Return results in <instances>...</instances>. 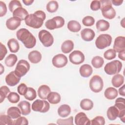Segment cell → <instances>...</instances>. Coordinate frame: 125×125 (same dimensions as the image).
Instances as JSON below:
<instances>
[{
	"label": "cell",
	"instance_id": "6da1fadb",
	"mask_svg": "<svg viewBox=\"0 0 125 125\" xmlns=\"http://www.w3.org/2000/svg\"><path fill=\"white\" fill-rule=\"evenodd\" d=\"M45 18V13L42 10H38L33 14H29L24 21L26 25L33 28L38 29L42 27Z\"/></svg>",
	"mask_w": 125,
	"mask_h": 125
},
{
	"label": "cell",
	"instance_id": "7a4b0ae2",
	"mask_svg": "<svg viewBox=\"0 0 125 125\" xmlns=\"http://www.w3.org/2000/svg\"><path fill=\"white\" fill-rule=\"evenodd\" d=\"M17 39L21 41L27 48H32L36 44V39L33 35L26 28H21L16 33Z\"/></svg>",
	"mask_w": 125,
	"mask_h": 125
},
{
	"label": "cell",
	"instance_id": "3957f363",
	"mask_svg": "<svg viewBox=\"0 0 125 125\" xmlns=\"http://www.w3.org/2000/svg\"><path fill=\"white\" fill-rule=\"evenodd\" d=\"M101 10L103 17L106 19L111 20L116 16V11L112 6L110 0H101Z\"/></svg>",
	"mask_w": 125,
	"mask_h": 125
},
{
	"label": "cell",
	"instance_id": "277c9868",
	"mask_svg": "<svg viewBox=\"0 0 125 125\" xmlns=\"http://www.w3.org/2000/svg\"><path fill=\"white\" fill-rule=\"evenodd\" d=\"M122 68V62L118 60H113L106 64L104 67L105 72L110 75L118 74Z\"/></svg>",
	"mask_w": 125,
	"mask_h": 125
},
{
	"label": "cell",
	"instance_id": "5b68a950",
	"mask_svg": "<svg viewBox=\"0 0 125 125\" xmlns=\"http://www.w3.org/2000/svg\"><path fill=\"white\" fill-rule=\"evenodd\" d=\"M112 42L111 36L107 34L100 35L95 41L96 47L100 49H103L111 45Z\"/></svg>",
	"mask_w": 125,
	"mask_h": 125
},
{
	"label": "cell",
	"instance_id": "8992f818",
	"mask_svg": "<svg viewBox=\"0 0 125 125\" xmlns=\"http://www.w3.org/2000/svg\"><path fill=\"white\" fill-rule=\"evenodd\" d=\"M89 85L91 91L95 93L100 92L104 86L103 79L99 75H94L91 78Z\"/></svg>",
	"mask_w": 125,
	"mask_h": 125
},
{
	"label": "cell",
	"instance_id": "52a82bcc",
	"mask_svg": "<svg viewBox=\"0 0 125 125\" xmlns=\"http://www.w3.org/2000/svg\"><path fill=\"white\" fill-rule=\"evenodd\" d=\"M39 40L45 47L51 46L54 42V38L52 34L48 31L43 29L41 30L38 35Z\"/></svg>",
	"mask_w": 125,
	"mask_h": 125
},
{
	"label": "cell",
	"instance_id": "ba28073f",
	"mask_svg": "<svg viewBox=\"0 0 125 125\" xmlns=\"http://www.w3.org/2000/svg\"><path fill=\"white\" fill-rule=\"evenodd\" d=\"M64 24V20L61 16H56L47 20L45 23V27L49 30H54L62 27Z\"/></svg>",
	"mask_w": 125,
	"mask_h": 125
},
{
	"label": "cell",
	"instance_id": "9c48e42d",
	"mask_svg": "<svg viewBox=\"0 0 125 125\" xmlns=\"http://www.w3.org/2000/svg\"><path fill=\"white\" fill-rule=\"evenodd\" d=\"M31 108L34 111L45 113L49 110L50 108V104L48 102L45 100L38 99L33 103Z\"/></svg>",
	"mask_w": 125,
	"mask_h": 125
},
{
	"label": "cell",
	"instance_id": "30bf717a",
	"mask_svg": "<svg viewBox=\"0 0 125 125\" xmlns=\"http://www.w3.org/2000/svg\"><path fill=\"white\" fill-rule=\"evenodd\" d=\"M30 69V64L27 61L21 60L17 64L15 72L20 77L24 76Z\"/></svg>",
	"mask_w": 125,
	"mask_h": 125
},
{
	"label": "cell",
	"instance_id": "8fae6325",
	"mask_svg": "<svg viewBox=\"0 0 125 125\" xmlns=\"http://www.w3.org/2000/svg\"><path fill=\"white\" fill-rule=\"evenodd\" d=\"M70 62L74 64H80L84 61L83 53L79 50H74L69 55Z\"/></svg>",
	"mask_w": 125,
	"mask_h": 125
},
{
	"label": "cell",
	"instance_id": "7c38bea8",
	"mask_svg": "<svg viewBox=\"0 0 125 125\" xmlns=\"http://www.w3.org/2000/svg\"><path fill=\"white\" fill-rule=\"evenodd\" d=\"M67 57L62 54H59L53 57L52 60L53 65L57 68L64 67L67 63Z\"/></svg>",
	"mask_w": 125,
	"mask_h": 125
},
{
	"label": "cell",
	"instance_id": "4fadbf2b",
	"mask_svg": "<svg viewBox=\"0 0 125 125\" xmlns=\"http://www.w3.org/2000/svg\"><path fill=\"white\" fill-rule=\"evenodd\" d=\"M125 99L119 97L115 101L114 105L117 107L120 111V115L119 117L123 122H125Z\"/></svg>",
	"mask_w": 125,
	"mask_h": 125
},
{
	"label": "cell",
	"instance_id": "5bb4252c",
	"mask_svg": "<svg viewBox=\"0 0 125 125\" xmlns=\"http://www.w3.org/2000/svg\"><path fill=\"white\" fill-rule=\"evenodd\" d=\"M21 80V77H19L14 71H12L5 77V82L6 84L10 86L17 85Z\"/></svg>",
	"mask_w": 125,
	"mask_h": 125
},
{
	"label": "cell",
	"instance_id": "9a60e30c",
	"mask_svg": "<svg viewBox=\"0 0 125 125\" xmlns=\"http://www.w3.org/2000/svg\"><path fill=\"white\" fill-rule=\"evenodd\" d=\"M113 49L116 52H120L125 51V37L124 36H118L115 39Z\"/></svg>",
	"mask_w": 125,
	"mask_h": 125
},
{
	"label": "cell",
	"instance_id": "2e32d148",
	"mask_svg": "<svg viewBox=\"0 0 125 125\" xmlns=\"http://www.w3.org/2000/svg\"><path fill=\"white\" fill-rule=\"evenodd\" d=\"M76 125H89L91 124V121L88 118L84 112H79L77 114L74 119Z\"/></svg>",
	"mask_w": 125,
	"mask_h": 125
},
{
	"label": "cell",
	"instance_id": "e0dca14e",
	"mask_svg": "<svg viewBox=\"0 0 125 125\" xmlns=\"http://www.w3.org/2000/svg\"><path fill=\"white\" fill-rule=\"evenodd\" d=\"M21 20L17 17H11L6 21V26L8 29L11 30H16L21 23Z\"/></svg>",
	"mask_w": 125,
	"mask_h": 125
},
{
	"label": "cell",
	"instance_id": "ac0fdd59",
	"mask_svg": "<svg viewBox=\"0 0 125 125\" xmlns=\"http://www.w3.org/2000/svg\"><path fill=\"white\" fill-rule=\"evenodd\" d=\"M81 36L83 40L86 42H90L94 39L95 36V33L91 29L84 28L81 32Z\"/></svg>",
	"mask_w": 125,
	"mask_h": 125
},
{
	"label": "cell",
	"instance_id": "d6986e66",
	"mask_svg": "<svg viewBox=\"0 0 125 125\" xmlns=\"http://www.w3.org/2000/svg\"><path fill=\"white\" fill-rule=\"evenodd\" d=\"M18 107L20 109L21 114L23 115H27L31 112L30 104L26 101H22L18 104Z\"/></svg>",
	"mask_w": 125,
	"mask_h": 125
},
{
	"label": "cell",
	"instance_id": "ffe728a7",
	"mask_svg": "<svg viewBox=\"0 0 125 125\" xmlns=\"http://www.w3.org/2000/svg\"><path fill=\"white\" fill-rule=\"evenodd\" d=\"M50 92L51 89L47 85H42L38 89V94L39 98L43 100L47 99V96Z\"/></svg>",
	"mask_w": 125,
	"mask_h": 125
},
{
	"label": "cell",
	"instance_id": "44dd1931",
	"mask_svg": "<svg viewBox=\"0 0 125 125\" xmlns=\"http://www.w3.org/2000/svg\"><path fill=\"white\" fill-rule=\"evenodd\" d=\"M107 116L110 121L115 120L120 115V111L115 105L109 107L107 110Z\"/></svg>",
	"mask_w": 125,
	"mask_h": 125
},
{
	"label": "cell",
	"instance_id": "7402d4cb",
	"mask_svg": "<svg viewBox=\"0 0 125 125\" xmlns=\"http://www.w3.org/2000/svg\"><path fill=\"white\" fill-rule=\"evenodd\" d=\"M42 54L37 50H33L31 51L28 55V58L29 61L32 63H37L42 60Z\"/></svg>",
	"mask_w": 125,
	"mask_h": 125
},
{
	"label": "cell",
	"instance_id": "603a6c76",
	"mask_svg": "<svg viewBox=\"0 0 125 125\" xmlns=\"http://www.w3.org/2000/svg\"><path fill=\"white\" fill-rule=\"evenodd\" d=\"M79 71L81 76L84 78H87L92 74L93 69L89 64H84L80 67Z\"/></svg>",
	"mask_w": 125,
	"mask_h": 125
},
{
	"label": "cell",
	"instance_id": "cb8c5ba5",
	"mask_svg": "<svg viewBox=\"0 0 125 125\" xmlns=\"http://www.w3.org/2000/svg\"><path fill=\"white\" fill-rule=\"evenodd\" d=\"M29 14L27 11L22 7H19L16 9L13 12V17L18 18L21 21L25 20V18Z\"/></svg>",
	"mask_w": 125,
	"mask_h": 125
},
{
	"label": "cell",
	"instance_id": "d4e9b609",
	"mask_svg": "<svg viewBox=\"0 0 125 125\" xmlns=\"http://www.w3.org/2000/svg\"><path fill=\"white\" fill-rule=\"evenodd\" d=\"M118 95V91L116 89L112 87L107 88L104 92V97L108 100H113L116 98Z\"/></svg>",
	"mask_w": 125,
	"mask_h": 125
},
{
	"label": "cell",
	"instance_id": "484cf974",
	"mask_svg": "<svg viewBox=\"0 0 125 125\" xmlns=\"http://www.w3.org/2000/svg\"><path fill=\"white\" fill-rule=\"evenodd\" d=\"M71 112V108L68 104L61 105L58 109V115L61 117H67Z\"/></svg>",
	"mask_w": 125,
	"mask_h": 125
},
{
	"label": "cell",
	"instance_id": "4316f807",
	"mask_svg": "<svg viewBox=\"0 0 125 125\" xmlns=\"http://www.w3.org/2000/svg\"><path fill=\"white\" fill-rule=\"evenodd\" d=\"M7 45L10 52L13 53L17 52L20 49V45L18 41L14 39H10L7 42Z\"/></svg>",
	"mask_w": 125,
	"mask_h": 125
},
{
	"label": "cell",
	"instance_id": "83f0119b",
	"mask_svg": "<svg viewBox=\"0 0 125 125\" xmlns=\"http://www.w3.org/2000/svg\"><path fill=\"white\" fill-rule=\"evenodd\" d=\"M7 114L12 119H15L21 116V112L19 108L16 106H12L8 109Z\"/></svg>",
	"mask_w": 125,
	"mask_h": 125
},
{
	"label": "cell",
	"instance_id": "f1b7e54d",
	"mask_svg": "<svg viewBox=\"0 0 125 125\" xmlns=\"http://www.w3.org/2000/svg\"><path fill=\"white\" fill-rule=\"evenodd\" d=\"M74 48V43L71 40L65 41L61 45L62 51L65 54L70 52Z\"/></svg>",
	"mask_w": 125,
	"mask_h": 125
},
{
	"label": "cell",
	"instance_id": "f546056e",
	"mask_svg": "<svg viewBox=\"0 0 125 125\" xmlns=\"http://www.w3.org/2000/svg\"><path fill=\"white\" fill-rule=\"evenodd\" d=\"M48 101L51 104H57L61 101V97L59 93L56 92H51L47 98Z\"/></svg>",
	"mask_w": 125,
	"mask_h": 125
},
{
	"label": "cell",
	"instance_id": "4dcf8cb0",
	"mask_svg": "<svg viewBox=\"0 0 125 125\" xmlns=\"http://www.w3.org/2000/svg\"><path fill=\"white\" fill-rule=\"evenodd\" d=\"M124 82V77L121 74H115L112 78L111 83L115 87H119Z\"/></svg>",
	"mask_w": 125,
	"mask_h": 125
},
{
	"label": "cell",
	"instance_id": "1f68e13d",
	"mask_svg": "<svg viewBox=\"0 0 125 125\" xmlns=\"http://www.w3.org/2000/svg\"><path fill=\"white\" fill-rule=\"evenodd\" d=\"M67 28L72 32H78L81 29L80 23L75 20L70 21L67 23Z\"/></svg>",
	"mask_w": 125,
	"mask_h": 125
},
{
	"label": "cell",
	"instance_id": "d6a6232c",
	"mask_svg": "<svg viewBox=\"0 0 125 125\" xmlns=\"http://www.w3.org/2000/svg\"><path fill=\"white\" fill-rule=\"evenodd\" d=\"M96 28L99 31H105L107 30L110 26L109 23L104 20H100L96 23Z\"/></svg>",
	"mask_w": 125,
	"mask_h": 125
},
{
	"label": "cell",
	"instance_id": "836d02e7",
	"mask_svg": "<svg viewBox=\"0 0 125 125\" xmlns=\"http://www.w3.org/2000/svg\"><path fill=\"white\" fill-rule=\"evenodd\" d=\"M80 107L83 110H90L93 107V103L89 99H84L81 101Z\"/></svg>",
	"mask_w": 125,
	"mask_h": 125
},
{
	"label": "cell",
	"instance_id": "e575fe53",
	"mask_svg": "<svg viewBox=\"0 0 125 125\" xmlns=\"http://www.w3.org/2000/svg\"><path fill=\"white\" fill-rule=\"evenodd\" d=\"M17 56L14 54H9L5 59V64L8 67L13 66L17 62Z\"/></svg>",
	"mask_w": 125,
	"mask_h": 125
},
{
	"label": "cell",
	"instance_id": "d590c367",
	"mask_svg": "<svg viewBox=\"0 0 125 125\" xmlns=\"http://www.w3.org/2000/svg\"><path fill=\"white\" fill-rule=\"evenodd\" d=\"M91 63L94 67L96 68H100L103 65L104 60L102 57L97 56L93 58L91 60Z\"/></svg>",
	"mask_w": 125,
	"mask_h": 125
},
{
	"label": "cell",
	"instance_id": "8d00e7d4",
	"mask_svg": "<svg viewBox=\"0 0 125 125\" xmlns=\"http://www.w3.org/2000/svg\"><path fill=\"white\" fill-rule=\"evenodd\" d=\"M59 8V4L56 0L49 1L46 5V10L49 13L55 12Z\"/></svg>",
	"mask_w": 125,
	"mask_h": 125
},
{
	"label": "cell",
	"instance_id": "74e56055",
	"mask_svg": "<svg viewBox=\"0 0 125 125\" xmlns=\"http://www.w3.org/2000/svg\"><path fill=\"white\" fill-rule=\"evenodd\" d=\"M24 97L26 99L29 101H33L37 97L36 90L32 87H28L27 92L24 95Z\"/></svg>",
	"mask_w": 125,
	"mask_h": 125
},
{
	"label": "cell",
	"instance_id": "f35d334b",
	"mask_svg": "<svg viewBox=\"0 0 125 125\" xmlns=\"http://www.w3.org/2000/svg\"><path fill=\"white\" fill-rule=\"evenodd\" d=\"M12 118L9 115H0V125H12L14 124V121L12 120Z\"/></svg>",
	"mask_w": 125,
	"mask_h": 125
},
{
	"label": "cell",
	"instance_id": "ab89813d",
	"mask_svg": "<svg viewBox=\"0 0 125 125\" xmlns=\"http://www.w3.org/2000/svg\"><path fill=\"white\" fill-rule=\"evenodd\" d=\"M10 92V90L9 88L5 85L2 86L0 88V102L1 103L5 99L6 97H7L8 94H9Z\"/></svg>",
	"mask_w": 125,
	"mask_h": 125
},
{
	"label": "cell",
	"instance_id": "60d3db41",
	"mask_svg": "<svg viewBox=\"0 0 125 125\" xmlns=\"http://www.w3.org/2000/svg\"><path fill=\"white\" fill-rule=\"evenodd\" d=\"M19 7H22V5L21 2L18 0H12L10 1L8 5L9 9L12 13Z\"/></svg>",
	"mask_w": 125,
	"mask_h": 125
},
{
	"label": "cell",
	"instance_id": "b9f144b4",
	"mask_svg": "<svg viewBox=\"0 0 125 125\" xmlns=\"http://www.w3.org/2000/svg\"><path fill=\"white\" fill-rule=\"evenodd\" d=\"M7 98L10 103L13 104L18 103L20 99L19 95L15 92H10L9 94L8 95Z\"/></svg>",
	"mask_w": 125,
	"mask_h": 125
},
{
	"label": "cell",
	"instance_id": "7bdbcfd3",
	"mask_svg": "<svg viewBox=\"0 0 125 125\" xmlns=\"http://www.w3.org/2000/svg\"><path fill=\"white\" fill-rule=\"evenodd\" d=\"M116 56V52L113 49H109L105 51L104 54V58L108 60L114 59Z\"/></svg>",
	"mask_w": 125,
	"mask_h": 125
},
{
	"label": "cell",
	"instance_id": "ee69618b",
	"mask_svg": "<svg viewBox=\"0 0 125 125\" xmlns=\"http://www.w3.org/2000/svg\"><path fill=\"white\" fill-rule=\"evenodd\" d=\"M83 24L86 26H91L95 23V20L93 17L89 16H86L82 20Z\"/></svg>",
	"mask_w": 125,
	"mask_h": 125
},
{
	"label": "cell",
	"instance_id": "f6af8a7d",
	"mask_svg": "<svg viewBox=\"0 0 125 125\" xmlns=\"http://www.w3.org/2000/svg\"><path fill=\"white\" fill-rule=\"evenodd\" d=\"M90 121L92 125H104L105 124V119L101 116H96Z\"/></svg>",
	"mask_w": 125,
	"mask_h": 125
},
{
	"label": "cell",
	"instance_id": "bcb514c9",
	"mask_svg": "<svg viewBox=\"0 0 125 125\" xmlns=\"http://www.w3.org/2000/svg\"><path fill=\"white\" fill-rule=\"evenodd\" d=\"M57 124L59 125H73V117L71 116L69 118L65 119H59L57 121Z\"/></svg>",
	"mask_w": 125,
	"mask_h": 125
},
{
	"label": "cell",
	"instance_id": "7dc6e473",
	"mask_svg": "<svg viewBox=\"0 0 125 125\" xmlns=\"http://www.w3.org/2000/svg\"><path fill=\"white\" fill-rule=\"evenodd\" d=\"M28 124V120L24 117L20 116L17 120L14 121V125H27Z\"/></svg>",
	"mask_w": 125,
	"mask_h": 125
},
{
	"label": "cell",
	"instance_id": "c3c4849f",
	"mask_svg": "<svg viewBox=\"0 0 125 125\" xmlns=\"http://www.w3.org/2000/svg\"><path fill=\"white\" fill-rule=\"evenodd\" d=\"M27 88H28V87L25 83H21L18 86L17 90H18V93L21 95L24 96L27 92Z\"/></svg>",
	"mask_w": 125,
	"mask_h": 125
},
{
	"label": "cell",
	"instance_id": "681fc988",
	"mask_svg": "<svg viewBox=\"0 0 125 125\" xmlns=\"http://www.w3.org/2000/svg\"><path fill=\"white\" fill-rule=\"evenodd\" d=\"M101 8L100 0H93L90 4V8L93 11H97Z\"/></svg>",
	"mask_w": 125,
	"mask_h": 125
},
{
	"label": "cell",
	"instance_id": "f907efd6",
	"mask_svg": "<svg viewBox=\"0 0 125 125\" xmlns=\"http://www.w3.org/2000/svg\"><path fill=\"white\" fill-rule=\"evenodd\" d=\"M7 12V7L5 3L0 1V17H2L5 15Z\"/></svg>",
	"mask_w": 125,
	"mask_h": 125
},
{
	"label": "cell",
	"instance_id": "816d5d0a",
	"mask_svg": "<svg viewBox=\"0 0 125 125\" xmlns=\"http://www.w3.org/2000/svg\"><path fill=\"white\" fill-rule=\"evenodd\" d=\"M0 44V61H1L3 59L4 57L5 56L6 54L7 53V49L4 45H3L1 42Z\"/></svg>",
	"mask_w": 125,
	"mask_h": 125
},
{
	"label": "cell",
	"instance_id": "f5cc1de1",
	"mask_svg": "<svg viewBox=\"0 0 125 125\" xmlns=\"http://www.w3.org/2000/svg\"><path fill=\"white\" fill-rule=\"evenodd\" d=\"M111 2L113 5L115 6H119L122 4V3L123 2V0H112Z\"/></svg>",
	"mask_w": 125,
	"mask_h": 125
},
{
	"label": "cell",
	"instance_id": "db71d44e",
	"mask_svg": "<svg viewBox=\"0 0 125 125\" xmlns=\"http://www.w3.org/2000/svg\"><path fill=\"white\" fill-rule=\"evenodd\" d=\"M125 84H124L121 88H119V92L120 95L125 97Z\"/></svg>",
	"mask_w": 125,
	"mask_h": 125
},
{
	"label": "cell",
	"instance_id": "11a10c76",
	"mask_svg": "<svg viewBox=\"0 0 125 125\" xmlns=\"http://www.w3.org/2000/svg\"><path fill=\"white\" fill-rule=\"evenodd\" d=\"M125 51H123L119 52L118 54V57L123 61H125Z\"/></svg>",
	"mask_w": 125,
	"mask_h": 125
},
{
	"label": "cell",
	"instance_id": "9f6ffc18",
	"mask_svg": "<svg viewBox=\"0 0 125 125\" xmlns=\"http://www.w3.org/2000/svg\"><path fill=\"white\" fill-rule=\"evenodd\" d=\"M22 2L25 5H30L34 2L33 0H23Z\"/></svg>",
	"mask_w": 125,
	"mask_h": 125
},
{
	"label": "cell",
	"instance_id": "6f0895ef",
	"mask_svg": "<svg viewBox=\"0 0 125 125\" xmlns=\"http://www.w3.org/2000/svg\"><path fill=\"white\" fill-rule=\"evenodd\" d=\"M4 69L3 66H2V64L0 63V74H2V73L3 72V71H4Z\"/></svg>",
	"mask_w": 125,
	"mask_h": 125
}]
</instances>
